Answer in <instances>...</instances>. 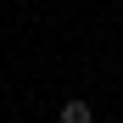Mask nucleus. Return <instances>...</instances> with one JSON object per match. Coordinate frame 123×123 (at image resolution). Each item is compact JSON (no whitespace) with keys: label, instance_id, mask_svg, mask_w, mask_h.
Here are the masks:
<instances>
[{"label":"nucleus","instance_id":"1","mask_svg":"<svg viewBox=\"0 0 123 123\" xmlns=\"http://www.w3.org/2000/svg\"><path fill=\"white\" fill-rule=\"evenodd\" d=\"M62 123H95L90 101H67V106H62Z\"/></svg>","mask_w":123,"mask_h":123}]
</instances>
